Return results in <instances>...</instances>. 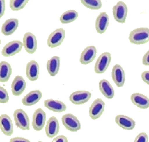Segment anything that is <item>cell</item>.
<instances>
[{"instance_id": "31", "label": "cell", "mask_w": 149, "mask_h": 142, "mask_svg": "<svg viewBox=\"0 0 149 142\" xmlns=\"http://www.w3.org/2000/svg\"><path fill=\"white\" fill-rule=\"evenodd\" d=\"M134 142H148V136L146 133H140L135 138Z\"/></svg>"}, {"instance_id": "25", "label": "cell", "mask_w": 149, "mask_h": 142, "mask_svg": "<svg viewBox=\"0 0 149 142\" xmlns=\"http://www.w3.org/2000/svg\"><path fill=\"white\" fill-rule=\"evenodd\" d=\"M12 74L11 66L6 61H1L0 63V82H3L9 80Z\"/></svg>"}, {"instance_id": "10", "label": "cell", "mask_w": 149, "mask_h": 142, "mask_svg": "<svg viewBox=\"0 0 149 142\" xmlns=\"http://www.w3.org/2000/svg\"><path fill=\"white\" fill-rule=\"evenodd\" d=\"M92 94L86 91H77L70 94V100L74 105H82L90 100Z\"/></svg>"}, {"instance_id": "15", "label": "cell", "mask_w": 149, "mask_h": 142, "mask_svg": "<svg viewBox=\"0 0 149 142\" xmlns=\"http://www.w3.org/2000/svg\"><path fill=\"white\" fill-rule=\"evenodd\" d=\"M109 23V18L106 12H102L95 21V29L99 34L104 33L107 30Z\"/></svg>"}, {"instance_id": "4", "label": "cell", "mask_w": 149, "mask_h": 142, "mask_svg": "<svg viewBox=\"0 0 149 142\" xmlns=\"http://www.w3.org/2000/svg\"><path fill=\"white\" fill-rule=\"evenodd\" d=\"M62 124L67 130L76 132L81 129V122L75 116L72 114H67L62 116Z\"/></svg>"}, {"instance_id": "6", "label": "cell", "mask_w": 149, "mask_h": 142, "mask_svg": "<svg viewBox=\"0 0 149 142\" xmlns=\"http://www.w3.org/2000/svg\"><path fill=\"white\" fill-rule=\"evenodd\" d=\"M113 16L116 21L119 23L125 22V19L127 17V13H128V8L125 3L120 1L118 2L113 7Z\"/></svg>"}, {"instance_id": "28", "label": "cell", "mask_w": 149, "mask_h": 142, "mask_svg": "<svg viewBox=\"0 0 149 142\" xmlns=\"http://www.w3.org/2000/svg\"><path fill=\"white\" fill-rule=\"evenodd\" d=\"M81 3L86 8L91 10H99L102 7L100 0H81Z\"/></svg>"}, {"instance_id": "33", "label": "cell", "mask_w": 149, "mask_h": 142, "mask_svg": "<svg viewBox=\"0 0 149 142\" xmlns=\"http://www.w3.org/2000/svg\"><path fill=\"white\" fill-rule=\"evenodd\" d=\"M141 78L146 84L149 85V71H143L141 74Z\"/></svg>"}, {"instance_id": "2", "label": "cell", "mask_w": 149, "mask_h": 142, "mask_svg": "<svg viewBox=\"0 0 149 142\" xmlns=\"http://www.w3.org/2000/svg\"><path fill=\"white\" fill-rule=\"evenodd\" d=\"M13 118L17 127L22 130H30V119L28 115L22 109H16L13 113Z\"/></svg>"}, {"instance_id": "27", "label": "cell", "mask_w": 149, "mask_h": 142, "mask_svg": "<svg viewBox=\"0 0 149 142\" xmlns=\"http://www.w3.org/2000/svg\"><path fill=\"white\" fill-rule=\"evenodd\" d=\"M78 17V13L74 10H70L64 12L60 17V21L62 24H69L74 21Z\"/></svg>"}, {"instance_id": "21", "label": "cell", "mask_w": 149, "mask_h": 142, "mask_svg": "<svg viewBox=\"0 0 149 142\" xmlns=\"http://www.w3.org/2000/svg\"><path fill=\"white\" fill-rule=\"evenodd\" d=\"M131 101L139 108L147 109L149 107V99L140 93H134L131 96Z\"/></svg>"}, {"instance_id": "22", "label": "cell", "mask_w": 149, "mask_h": 142, "mask_svg": "<svg viewBox=\"0 0 149 142\" xmlns=\"http://www.w3.org/2000/svg\"><path fill=\"white\" fill-rule=\"evenodd\" d=\"M19 26V20L17 19H10L6 20L2 24V33L5 36L12 35Z\"/></svg>"}, {"instance_id": "29", "label": "cell", "mask_w": 149, "mask_h": 142, "mask_svg": "<svg viewBox=\"0 0 149 142\" xmlns=\"http://www.w3.org/2000/svg\"><path fill=\"white\" fill-rule=\"evenodd\" d=\"M27 3V0H11L10 1V8L13 11H18L23 9Z\"/></svg>"}, {"instance_id": "20", "label": "cell", "mask_w": 149, "mask_h": 142, "mask_svg": "<svg viewBox=\"0 0 149 142\" xmlns=\"http://www.w3.org/2000/svg\"><path fill=\"white\" fill-rule=\"evenodd\" d=\"M115 122L117 125L123 130H132L135 127L134 120L131 118L130 117L124 115H118L115 117Z\"/></svg>"}, {"instance_id": "32", "label": "cell", "mask_w": 149, "mask_h": 142, "mask_svg": "<svg viewBox=\"0 0 149 142\" xmlns=\"http://www.w3.org/2000/svg\"><path fill=\"white\" fill-rule=\"evenodd\" d=\"M52 142H68L67 140V138L64 136H56L53 139V140L52 141Z\"/></svg>"}, {"instance_id": "16", "label": "cell", "mask_w": 149, "mask_h": 142, "mask_svg": "<svg viewBox=\"0 0 149 142\" xmlns=\"http://www.w3.org/2000/svg\"><path fill=\"white\" fill-rule=\"evenodd\" d=\"M0 128L5 136H10L13 134V122L10 117L7 114H2L0 116Z\"/></svg>"}, {"instance_id": "3", "label": "cell", "mask_w": 149, "mask_h": 142, "mask_svg": "<svg viewBox=\"0 0 149 142\" xmlns=\"http://www.w3.org/2000/svg\"><path fill=\"white\" fill-rule=\"evenodd\" d=\"M65 38V30L63 28L56 29L49 34L47 38V45L50 48L60 46Z\"/></svg>"}, {"instance_id": "17", "label": "cell", "mask_w": 149, "mask_h": 142, "mask_svg": "<svg viewBox=\"0 0 149 142\" xmlns=\"http://www.w3.org/2000/svg\"><path fill=\"white\" fill-rule=\"evenodd\" d=\"M26 88V82L20 75L15 77L11 84V91L14 96H20L24 91Z\"/></svg>"}, {"instance_id": "26", "label": "cell", "mask_w": 149, "mask_h": 142, "mask_svg": "<svg viewBox=\"0 0 149 142\" xmlns=\"http://www.w3.org/2000/svg\"><path fill=\"white\" fill-rule=\"evenodd\" d=\"M60 69V57L58 56H53L47 63V69L49 75L54 77L58 73Z\"/></svg>"}, {"instance_id": "23", "label": "cell", "mask_w": 149, "mask_h": 142, "mask_svg": "<svg viewBox=\"0 0 149 142\" xmlns=\"http://www.w3.org/2000/svg\"><path fill=\"white\" fill-rule=\"evenodd\" d=\"M45 106L49 111H52L53 112L61 113L66 111L67 106L63 102L59 101V100H54L52 99L47 100L45 101Z\"/></svg>"}, {"instance_id": "11", "label": "cell", "mask_w": 149, "mask_h": 142, "mask_svg": "<svg viewBox=\"0 0 149 142\" xmlns=\"http://www.w3.org/2000/svg\"><path fill=\"white\" fill-rule=\"evenodd\" d=\"M23 46L26 52L29 54H33L37 49V40L32 33H26L23 38Z\"/></svg>"}, {"instance_id": "19", "label": "cell", "mask_w": 149, "mask_h": 142, "mask_svg": "<svg viewBox=\"0 0 149 142\" xmlns=\"http://www.w3.org/2000/svg\"><path fill=\"white\" fill-rule=\"evenodd\" d=\"M41 97L42 93L39 90L32 91L23 97L22 103L25 106H32L39 102Z\"/></svg>"}, {"instance_id": "34", "label": "cell", "mask_w": 149, "mask_h": 142, "mask_svg": "<svg viewBox=\"0 0 149 142\" xmlns=\"http://www.w3.org/2000/svg\"><path fill=\"white\" fill-rule=\"evenodd\" d=\"M10 142H30L28 139L23 137H14L10 140Z\"/></svg>"}, {"instance_id": "8", "label": "cell", "mask_w": 149, "mask_h": 142, "mask_svg": "<svg viewBox=\"0 0 149 142\" xmlns=\"http://www.w3.org/2000/svg\"><path fill=\"white\" fill-rule=\"evenodd\" d=\"M23 43L20 41H13L7 44L2 50L4 57H11L21 52L23 47Z\"/></svg>"}, {"instance_id": "36", "label": "cell", "mask_w": 149, "mask_h": 142, "mask_svg": "<svg viewBox=\"0 0 149 142\" xmlns=\"http://www.w3.org/2000/svg\"><path fill=\"white\" fill-rule=\"evenodd\" d=\"M0 5H1V17L4 16V13H5V2L3 0H1L0 1Z\"/></svg>"}, {"instance_id": "5", "label": "cell", "mask_w": 149, "mask_h": 142, "mask_svg": "<svg viewBox=\"0 0 149 142\" xmlns=\"http://www.w3.org/2000/svg\"><path fill=\"white\" fill-rule=\"evenodd\" d=\"M111 60V54L109 52H103L97 58L95 63V71L97 74H103L109 68Z\"/></svg>"}, {"instance_id": "13", "label": "cell", "mask_w": 149, "mask_h": 142, "mask_svg": "<svg viewBox=\"0 0 149 142\" xmlns=\"http://www.w3.org/2000/svg\"><path fill=\"white\" fill-rule=\"evenodd\" d=\"M111 77L115 85L118 87L123 86L125 81V71L120 65L116 64L112 69Z\"/></svg>"}, {"instance_id": "7", "label": "cell", "mask_w": 149, "mask_h": 142, "mask_svg": "<svg viewBox=\"0 0 149 142\" xmlns=\"http://www.w3.org/2000/svg\"><path fill=\"white\" fill-rule=\"evenodd\" d=\"M46 122V113L43 109H36L33 115L32 126L36 131H41L43 129Z\"/></svg>"}, {"instance_id": "1", "label": "cell", "mask_w": 149, "mask_h": 142, "mask_svg": "<svg viewBox=\"0 0 149 142\" xmlns=\"http://www.w3.org/2000/svg\"><path fill=\"white\" fill-rule=\"evenodd\" d=\"M129 39L134 44L140 45L146 44L149 41V28L140 27L132 30L129 34Z\"/></svg>"}, {"instance_id": "35", "label": "cell", "mask_w": 149, "mask_h": 142, "mask_svg": "<svg viewBox=\"0 0 149 142\" xmlns=\"http://www.w3.org/2000/svg\"><path fill=\"white\" fill-rule=\"evenodd\" d=\"M143 64L144 66H149V50L143 56Z\"/></svg>"}, {"instance_id": "14", "label": "cell", "mask_w": 149, "mask_h": 142, "mask_svg": "<svg viewBox=\"0 0 149 142\" xmlns=\"http://www.w3.org/2000/svg\"><path fill=\"white\" fill-rule=\"evenodd\" d=\"M97 55V49L95 46H89L84 49L81 55L80 62L83 65H87L95 60Z\"/></svg>"}, {"instance_id": "37", "label": "cell", "mask_w": 149, "mask_h": 142, "mask_svg": "<svg viewBox=\"0 0 149 142\" xmlns=\"http://www.w3.org/2000/svg\"><path fill=\"white\" fill-rule=\"evenodd\" d=\"M38 142H42V141H38Z\"/></svg>"}, {"instance_id": "24", "label": "cell", "mask_w": 149, "mask_h": 142, "mask_svg": "<svg viewBox=\"0 0 149 142\" xmlns=\"http://www.w3.org/2000/svg\"><path fill=\"white\" fill-rule=\"evenodd\" d=\"M99 90L107 99H112L114 96V90L112 85L107 80H101L99 82Z\"/></svg>"}, {"instance_id": "9", "label": "cell", "mask_w": 149, "mask_h": 142, "mask_svg": "<svg viewBox=\"0 0 149 142\" xmlns=\"http://www.w3.org/2000/svg\"><path fill=\"white\" fill-rule=\"evenodd\" d=\"M105 103L103 100L98 98L92 103L89 107V116L92 119L95 120L99 118L104 111Z\"/></svg>"}, {"instance_id": "18", "label": "cell", "mask_w": 149, "mask_h": 142, "mask_svg": "<svg viewBox=\"0 0 149 142\" xmlns=\"http://www.w3.org/2000/svg\"><path fill=\"white\" fill-rule=\"evenodd\" d=\"M26 75L30 81H36L39 75V65L36 60H30L26 66Z\"/></svg>"}, {"instance_id": "30", "label": "cell", "mask_w": 149, "mask_h": 142, "mask_svg": "<svg viewBox=\"0 0 149 142\" xmlns=\"http://www.w3.org/2000/svg\"><path fill=\"white\" fill-rule=\"evenodd\" d=\"M9 101V95L4 87H0V103L2 104L7 103Z\"/></svg>"}, {"instance_id": "12", "label": "cell", "mask_w": 149, "mask_h": 142, "mask_svg": "<svg viewBox=\"0 0 149 142\" xmlns=\"http://www.w3.org/2000/svg\"><path fill=\"white\" fill-rule=\"evenodd\" d=\"M60 129L58 120L56 116L49 118L45 126V133L48 138H55L58 135Z\"/></svg>"}]
</instances>
